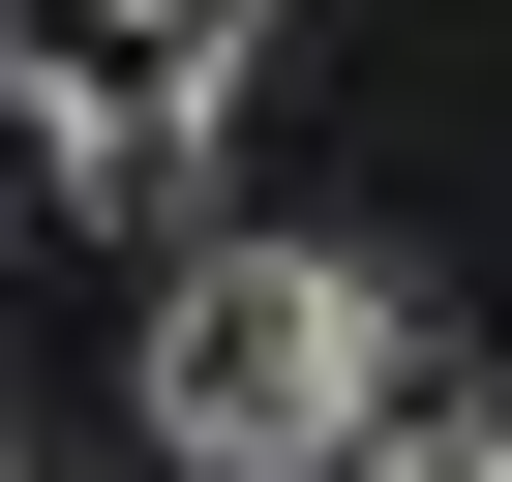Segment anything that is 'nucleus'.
I'll return each mask as SVG.
<instances>
[{
    "label": "nucleus",
    "instance_id": "obj_2",
    "mask_svg": "<svg viewBox=\"0 0 512 482\" xmlns=\"http://www.w3.org/2000/svg\"><path fill=\"white\" fill-rule=\"evenodd\" d=\"M241 31H272V0H0V91H31L61 181H181L211 91H241Z\"/></svg>",
    "mask_w": 512,
    "mask_h": 482
},
{
    "label": "nucleus",
    "instance_id": "obj_1",
    "mask_svg": "<svg viewBox=\"0 0 512 482\" xmlns=\"http://www.w3.org/2000/svg\"><path fill=\"white\" fill-rule=\"evenodd\" d=\"M392 272H332V241H211V272L151 302V452L181 482H392Z\"/></svg>",
    "mask_w": 512,
    "mask_h": 482
},
{
    "label": "nucleus",
    "instance_id": "obj_4",
    "mask_svg": "<svg viewBox=\"0 0 512 482\" xmlns=\"http://www.w3.org/2000/svg\"><path fill=\"white\" fill-rule=\"evenodd\" d=\"M0 482H31V452H0Z\"/></svg>",
    "mask_w": 512,
    "mask_h": 482
},
{
    "label": "nucleus",
    "instance_id": "obj_3",
    "mask_svg": "<svg viewBox=\"0 0 512 482\" xmlns=\"http://www.w3.org/2000/svg\"><path fill=\"white\" fill-rule=\"evenodd\" d=\"M392 482H512V422H422V452H392Z\"/></svg>",
    "mask_w": 512,
    "mask_h": 482
}]
</instances>
